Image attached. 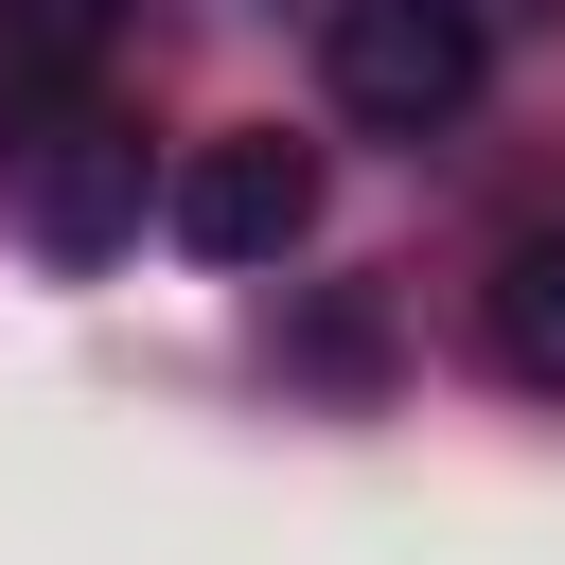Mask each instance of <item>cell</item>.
<instances>
[{"instance_id": "1", "label": "cell", "mask_w": 565, "mask_h": 565, "mask_svg": "<svg viewBox=\"0 0 565 565\" xmlns=\"http://www.w3.org/2000/svg\"><path fill=\"white\" fill-rule=\"evenodd\" d=\"M335 106L371 124V141H441L459 106H477V71H494V35H477V0H335Z\"/></svg>"}, {"instance_id": "2", "label": "cell", "mask_w": 565, "mask_h": 565, "mask_svg": "<svg viewBox=\"0 0 565 565\" xmlns=\"http://www.w3.org/2000/svg\"><path fill=\"white\" fill-rule=\"evenodd\" d=\"M177 247L194 265H282L300 230H318V141H282V124H212V141H177Z\"/></svg>"}, {"instance_id": "3", "label": "cell", "mask_w": 565, "mask_h": 565, "mask_svg": "<svg viewBox=\"0 0 565 565\" xmlns=\"http://www.w3.org/2000/svg\"><path fill=\"white\" fill-rule=\"evenodd\" d=\"M18 212H35V247H53V265H106V247L141 230V141L71 106V124L35 141V177H18Z\"/></svg>"}, {"instance_id": "4", "label": "cell", "mask_w": 565, "mask_h": 565, "mask_svg": "<svg viewBox=\"0 0 565 565\" xmlns=\"http://www.w3.org/2000/svg\"><path fill=\"white\" fill-rule=\"evenodd\" d=\"M477 318H494V353H512L530 388H565V230H512L494 282H477Z\"/></svg>"}, {"instance_id": "5", "label": "cell", "mask_w": 565, "mask_h": 565, "mask_svg": "<svg viewBox=\"0 0 565 565\" xmlns=\"http://www.w3.org/2000/svg\"><path fill=\"white\" fill-rule=\"evenodd\" d=\"M0 35L18 53H88V35H124V0H0Z\"/></svg>"}]
</instances>
